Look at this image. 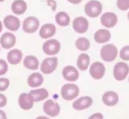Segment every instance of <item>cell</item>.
Returning a JSON list of instances; mask_svg holds the SVG:
<instances>
[{
	"instance_id": "1",
	"label": "cell",
	"mask_w": 129,
	"mask_h": 119,
	"mask_svg": "<svg viewBox=\"0 0 129 119\" xmlns=\"http://www.w3.org/2000/svg\"><path fill=\"white\" fill-rule=\"evenodd\" d=\"M85 13L90 18H97L103 11V5L98 0H90L84 7Z\"/></svg>"
},
{
	"instance_id": "2",
	"label": "cell",
	"mask_w": 129,
	"mask_h": 119,
	"mask_svg": "<svg viewBox=\"0 0 129 119\" xmlns=\"http://www.w3.org/2000/svg\"><path fill=\"white\" fill-rule=\"evenodd\" d=\"M79 88L75 84H68L64 85L60 89V95L62 98L66 101H73L78 97L79 95Z\"/></svg>"
},
{
	"instance_id": "3",
	"label": "cell",
	"mask_w": 129,
	"mask_h": 119,
	"mask_svg": "<svg viewBox=\"0 0 129 119\" xmlns=\"http://www.w3.org/2000/svg\"><path fill=\"white\" fill-rule=\"evenodd\" d=\"M118 55V49L116 46L112 43H107L104 45L100 51V56L104 61L112 62L116 59Z\"/></svg>"
},
{
	"instance_id": "4",
	"label": "cell",
	"mask_w": 129,
	"mask_h": 119,
	"mask_svg": "<svg viewBox=\"0 0 129 119\" xmlns=\"http://www.w3.org/2000/svg\"><path fill=\"white\" fill-rule=\"evenodd\" d=\"M58 65V58L56 56L47 57L40 65V71L43 74H52L56 69Z\"/></svg>"
},
{
	"instance_id": "5",
	"label": "cell",
	"mask_w": 129,
	"mask_h": 119,
	"mask_svg": "<svg viewBox=\"0 0 129 119\" xmlns=\"http://www.w3.org/2000/svg\"><path fill=\"white\" fill-rule=\"evenodd\" d=\"M129 73V66L125 62H118L113 69V76L116 81H122L127 78Z\"/></svg>"
},
{
	"instance_id": "6",
	"label": "cell",
	"mask_w": 129,
	"mask_h": 119,
	"mask_svg": "<svg viewBox=\"0 0 129 119\" xmlns=\"http://www.w3.org/2000/svg\"><path fill=\"white\" fill-rule=\"evenodd\" d=\"M42 50L48 55H54L60 52V43L56 39H51L45 41L42 45Z\"/></svg>"
},
{
	"instance_id": "7",
	"label": "cell",
	"mask_w": 129,
	"mask_h": 119,
	"mask_svg": "<svg viewBox=\"0 0 129 119\" xmlns=\"http://www.w3.org/2000/svg\"><path fill=\"white\" fill-rule=\"evenodd\" d=\"M43 110L44 113L51 117L58 116L60 112V107L57 102L54 101L52 99H48L44 101L43 105Z\"/></svg>"
},
{
	"instance_id": "8",
	"label": "cell",
	"mask_w": 129,
	"mask_h": 119,
	"mask_svg": "<svg viewBox=\"0 0 129 119\" xmlns=\"http://www.w3.org/2000/svg\"><path fill=\"white\" fill-rule=\"evenodd\" d=\"M23 31L25 33L32 34L36 32L40 27L39 19L34 16L27 17L23 22Z\"/></svg>"
},
{
	"instance_id": "9",
	"label": "cell",
	"mask_w": 129,
	"mask_h": 119,
	"mask_svg": "<svg viewBox=\"0 0 129 119\" xmlns=\"http://www.w3.org/2000/svg\"><path fill=\"white\" fill-rule=\"evenodd\" d=\"M89 73L91 77L94 78V80H100L104 77L105 73H106V68L103 63L95 61L90 65Z\"/></svg>"
},
{
	"instance_id": "10",
	"label": "cell",
	"mask_w": 129,
	"mask_h": 119,
	"mask_svg": "<svg viewBox=\"0 0 129 119\" xmlns=\"http://www.w3.org/2000/svg\"><path fill=\"white\" fill-rule=\"evenodd\" d=\"M89 28V22L86 18L79 16L73 21V29L78 34L86 33Z\"/></svg>"
},
{
	"instance_id": "11",
	"label": "cell",
	"mask_w": 129,
	"mask_h": 119,
	"mask_svg": "<svg viewBox=\"0 0 129 119\" xmlns=\"http://www.w3.org/2000/svg\"><path fill=\"white\" fill-rule=\"evenodd\" d=\"M100 22L107 28L114 27L118 23V17L114 12H105L101 15Z\"/></svg>"
},
{
	"instance_id": "12",
	"label": "cell",
	"mask_w": 129,
	"mask_h": 119,
	"mask_svg": "<svg viewBox=\"0 0 129 119\" xmlns=\"http://www.w3.org/2000/svg\"><path fill=\"white\" fill-rule=\"evenodd\" d=\"M16 43L15 35L11 32H5L0 37V44L4 49H11Z\"/></svg>"
},
{
	"instance_id": "13",
	"label": "cell",
	"mask_w": 129,
	"mask_h": 119,
	"mask_svg": "<svg viewBox=\"0 0 129 119\" xmlns=\"http://www.w3.org/2000/svg\"><path fill=\"white\" fill-rule=\"evenodd\" d=\"M62 76L64 80L68 81H76L79 77L78 70L72 65H67L62 69Z\"/></svg>"
},
{
	"instance_id": "14",
	"label": "cell",
	"mask_w": 129,
	"mask_h": 119,
	"mask_svg": "<svg viewBox=\"0 0 129 119\" xmlns=\"http://www.w3.org/2000/svg\"><path fill=\"white\" fill-rule=\"evenodd\" d=\"M93 104L92 97L89 96H84L77 99L73 103V108L76 110H84L90 108Z\"/></svg>"
},
{
	"instance_id": "15",
	"label": "cell",
	"mask_w": 129,
	"mask_h": 119,
	"mask_svg": "<svg viewBox=\"0 0 129 119\" xmlns=\"http://www.w3.org/2000/svg\"><path fill=\"white\" fill-rule=\"evenodd\" d=\"M19 105L23 110H29L34 105V101L31 95L27 93H23L19 96Z\"/></svg>"
},
{
	"instance_id": "16",
	"label": "cell",
	"mask_w": 129,
	"mask_h": 119,
	"mask_svg": "<svg viewBox=\"0 0 129 119\" xmlns=\"http://www.w3.org/2000/svg\"><path fill=\"white\" fill-rule=\"evenodd\" d=\"M4 26L6 28L11 31H16L20 27V20L19 19L14 15H7L3 19Z\"/></svg>"
},
{
	"instance_id": "17",
	"label": "cell",
	"mask_w": 129,
	"mask_h": 119,
	"mask_svg": "<svg viewBox=\"0 0 129 119\" xmlns=\"http://www.w3.org/2000/svg\"><path fill=\"white\" fill-rule=\"evenodd\" d=\"M56 31V26L52 23H45L39 31V35L42 39H48L53 36Z\"/></svg>"
},
{
	"instance_id": "18",
	"label": "cell",
	"mask_w": 129,
	"mask_h": 119,
	"mask_svg": "<svg viewBox=\"0 0 129 119\" xmlns=\"http://www.w3.org/2000/svg\"><path fill=\"white\" fill-rule=\"evenodd\" d=\"M103 102L107 106H114L119 102V95L114 91H107L103 95Z\"/></svg>"
},
{
	"instance_id": "19",
	"label": "cell",
	"mask_w": 129,
	"mask_h": 119,
	"mask_svg": "<svg viewBox=\"0 0 129 119\" xmlns=\"http://www.w3.org/2000/svg\"><path fill=\"white\" fill-rule=\"evenodd\" d=\"M23 59V52L19 49H11L7 53V60L11 65H18L21 62Z\"/></svg>"
},
{
	"instance_id": "20",
	"label": "cell",
	"mask_w": 129,
	"mask_h": 119,
	"mask_svg": "<svg viewBox=\"0 0 129 119\" xmlns=\"http://www.w3.org/2000/svg\"><path fill=\"white\" fill-rule=\"evenodd\" d=\"M29 94L33 99L34 102H39L45 100L48 97V91L44 88L32 89L29 92Z\"/></svg>"
},
{
	"instance_id": "21",
	"label": "cell",
	"mask_w": 129,
	"mask_h": 119,
	"mask_svg": "<svg viewBox=\"0 0 129 119\" xmlns=\"http://www.w3.org/2000/svg\"><path fill=\"white\" fill-rule=\"evenodd\" d=\"M27 5L24 0H15L11 4V11L16 15H21L26 12Z\"/></svg>"
},
{
	"instance_id": "22",
	"label": "cell",
	"mask_w": 129,
	"mask_h": 119,
	"mask_svg": "<svg viewBox=\"0 0 129 119\" xmlns=\"http://www.w3.org/2000/svg\"><path fill=\"white\" fill-rule=\"evenodd\" d=\"M111 34L107 29H99L94 35V39L98 43H104L110 40Z\"/></svg>"
},
{
	"instance_id": "23",
	"label": "cell",
	"mask_w": 129,
	"mask_h": 119,
	"mask_svg": "<svg viewBox=\"0 0 129 119\" xmlns=\"http://www.w3.org/2000/svg\"><path fill=\"white\" fill-rule=\"evenodd\" d=\"M27 85L31 88L40 87L44 82V77L40 73H33L27 77Z\"/></svg>"
},
{
	"instance_id": "24",
	"label": "cell",
	"mask_w": 129,
	"mask_h": 119,
	"mask_svg": "<svg viewBox=\"0 0 129 119\" xmlns=\"http://www.w3.org/2000/svg\"><path fill=\"white\" fill-rule=\"evenodd\" d=\"M23 66L27 69L37 70L39 69L40 62L37 57H36L35 55H28L23 59Z\"/></svg>"
},
{
	"instance_id": "25",
	"label": "cell",
	"mask_w": 129,
	"mask_h": 119,
	"mask_svg": "<svg viewBox=\"0 0 129 119\" xmlns=\"http://www.w3.org/2000/svg\"><path fill=\"white\" fill-rule=\"evenodd\" d=\"M90 63V58L89 55L86 53H82L79 55L77 60V66L81 71H85L89 68Z\"/></svg>"
},
{
	"instance_id": "26",
	"label": "cell",
	"mask_w": 129,
	"mask_h": 119,
	"mask_svg": "<svg viewBox=\"0 0 129 119\" xmlns=\"http://www.w3.org/2000/svg\"><path fill=\"white\" fill-rule=\"evenodd\" d=\"M55 20L59 26L66 27L70 23V17L64 11H60L56 15Z\"/></svg>"
},
{
	"instance_id": "27",
	"label": "cell",
	"mask_w": 129,
	"mask_h": 119,
	"mask_svg": "<svg viewBox=\"0 0 129 119\" xmlns=\"http://www.w3.org/2000/svg\"><path fill=\"white\" fill-rule=\"evenodd\" d=\"M76 47L80 51H87L90 47V40L86 37H79L77 39L75 42Z\"/></svg>"
},
{
	"instance_id": "28",
	"label": "cell",
	"mask_w": 129,
	"mask_h": 119,
	"mask_svg": "<svg viewBox=\"0 0 129 119\" xmlns=\"http://www.w3.org/2000/svg\"><path fill=\"white\" fill-rule=\"evenodd\" d=\"M119 57L123 61H129V45H126L121 48Z\"/></svg>"
},
{
	"instance_id": "29",
	"label": "cell",
	"mask_w": 129,
	"mask_h": 119,
	"mask_svg": "<svg viewBox=\"0 0 129 119\" xmlns=\"http://www.w3.org/2000/svg\"><path fill=\"white\" fill-rule=\"evenodd\" d=\"M116 5L120 11H127L129 9V0H117Z\"/></svg>"
},
{
	"instance_id": "30",
	"label": "cell",
	"mask_w": 129,
	"mask_h": 119,
	"mask_svg": "<svg viewBox=\"0 0 129 119\" xmlns=\"http://www.w3.org/2000/svg\"><path fill=\"white\" fill-rule=\"evenodd\" d=\"M10 85V81L7 78L0 77V92H3L8 89Z\"/></svg>"
},
{
	"instance_id": "31",
	"label": "cell",
	"mask_w": 129,
	"mask_h": 119,
	"mask_svg": "<svg viewBox=\"0 0 129 119\" xmlns=\"http://www.w3.org/2000/svg\"><path fill=\"white\" fill-rule=\"evenodd\" d=\"M8 71V65L7 61L0 59V76L5 75Z\"/></svg>"
},
{
	"instance_id": "32",
	"label": "cell",
	"mask_w": 129,
	"mask_h": 119,
	"mask_svg": "<svg viewBox=\"0 0 129 119\" xmlns=\"http://www.w3.org/2000/svg\"><path fill=\"white\" fill-rule=\"evenodd\" d=\"M7 103V98L4 94L0 93V108L6 106Z\"/></svg>"
},
{
	"instance_id": "33",
	"label": "cell",
	"mask_w": 129,
	"mask_h": 119,
	"mask_svg": "<svg viewBox=\"0 0 129 119\" xmlns=\"http://www.w3.org/2000/svg\"><path fill=\"white\" fill-rule=\"evenodd\" d=\"M47 4L51 7L52 10L53 11H56V3L55 0H48Z\"/></svg>"
},
{
	"instance_id": "34",
	"label": "cell",
	"mask_w": 129,
	"mask_h": 119,
	"mask_svg": "<svg viewBox=\"0 0 129 119\" xmlns=\"http://www.w3.org/2000/svg\"><path fill=\"white\" fill-rule=\"evenodd\" d=\"M90 118H94V119H103V115L100 113H96L90 116Z\"/></svg>"
},
{
	"instance_id": "35",
	"label": "cell",
	"mask_w": 129,
	"mask_h": 119,
	"mask_svg": "<svg viewBox=\"0 0 129 119\" xmlns=\"http://www.w3.org/2000/svg\"><path fill=\"white\" fill-rule=\"evenodd\" d=\"M69 3H72V4H79L80 3H82V0H67Z\"/></svg>"
},
{
	"instance_id": "36",
	"label": "cell",
	"mask_w": 129,
	"mask_h": 119,
	"mask_svg": "<svg viewBox=\"0 0 129 119\" xmlns=\"http://www.w3.org/2000/svg\"><path fill=\"white\" fill-rule=\"evenodd\" d=\"M6 118H7L6 113L0 109V119H6Z\"/></svg>"
},
{
	"instance_id": "37",
	"label": "cell",
	"mask_w": 129,
	"mask_h": 119,
	"mask_svg": "<svg viewBox=\"0 0 129 119\" xmlns=\"http://www.w3.org/2000/svg\"><path fill=\"white\" fill-rule=\"evenodd\" d=\"M2 30H3V23L0 20V33L2 32Z\"/></svg>"
},
{
	"instance_id": "38",
	"label": "cell",
	"mask_w": 129,
	"mask_h": 119,
	"mask_svg": "<svg viewBox=\"0 0 129 119\" xmlns=\"http://www.w3.org/2000/svg\"><path fill=\"white\" fill-rule=\"evenodd\" d=\"M127 17L128 20H129V11H128V13H127Z\"/></svg>"
},
{
	"instance_id": "39",
	"label": "cell",
	"mask_w": 129,
	"mask_h": 119,
	"mask_svg": "<svg viewBox=\"0 0 129 119\" xmlns=\"http://www.w3.org/2000/svg\"><path fill=\"white\" fill-rule=\"evenodd\" d=\"M3 1H5V0H0V3H2V2H3Z\"/></svg>"
},
{
	"instance_id": "40",
	"label": "cell",
	"mask_w": 129,
	"mask_h": 119,
	"mask_svg": "<svg viewBox=\"0 0 129 119\" xmlns=\"http://www.w3.org/2000/svg\"><path fill=\"white\" fill-rule=\"evenodd\" d=\"M128 82H129V77H128Z\"/></svg>"
}]
</instances>
